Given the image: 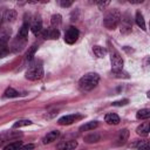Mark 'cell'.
I'll return each mask as SVG.
<instances>
[{"label": "cell", "instance_id": "6da1fadb", "mask_svg": "<svg viewBox=\"0 0 150 150\" xmlns=\"http://www.w3.org/2000/svg\"><path fill=\"white\" fill-rule=\"evenodd\" d=\"M98 81H100V75L97 73H87L84 74L80 80H79V86L82 90L84 91H90L93 90L97 84H98Z\"/></svg>", "mask_w": 150, "mask_h": 150}, {"label": "cell", "instance_id": "7a4b0ae2", "mask_svg": "<svg viewBox=\"0 0 150 150\" xmlns=\"http://www.w3.org/2000/svg\"><path fill=\"white\" fill-rule=\"evenodd\" d=\"M120 20H121V12L117 8H112L105 13L103 19V25L108 29H115L118 26Z\"/></svg>", "mask_w": 150, "mask_h": 150}, {"label": "cell", "instance_id": "3957f363", "mask_svg": "<svg viewBox=\"0 0 150 150\" xmlns=\"http://www.w3.org/2000/svg\"><path fill=\"white\" fill-rule=\"evenodd\" d=\"M45 75V71H43V67L41 64V62H34L32 63L27 70H26V79L29 80V81H39Z\"/></svg>", "mask_w": 150, "mask_h": 150}, {"label": "cell", "instance_id": "277c9868", "mask_svg": "<svg viewBox=\"0 0 150 150\" xmlns=\"http://www.w3.org/2000/svg\"><path fill=\"white\" fill-rule=\"evenodd\" d=\"M109 54H110V61L112 67L111 69H123V59L110 42H109Z\"/></svg>", "mask_w": 150, "mask_h": 150}, {"label": "cell", "instance_id": "5b68a950", "mask_svg": "<svg viewBox=\"0 0 150 150\" xmlns=\"http://www.w3.org/2000/svg\"><path fill=\"white\" fill-rule=\"evenodd\" d=\"M79 35H80L79 29L75 28V27H73V26H70L66 30V33H64V42L68 43V45H73V43H75L77 41Z\"/></svg>", "mask_w": 150, "mask_h": 150}, {"label": "cell", "instance_id": "8992f818", "mask_svg": "<svg viewBox=\"0 0 150 150\" xmlns=\"http://www.w3.org/2000/svg\"><path fill=\"white\" fill-rule=\"evenodd\" d=\"M26 43H27V39L25 38H21V36H15L9 49L13 52V53H20L21 50H23V48L26 47Z\"/></svg>", "mask_w": 150, "mask_h": 150}, {"label": "cell", "instance_id": "52a82bcc", "mask_svg": "<svg viewBox=\"0 0 150 150\" xmlns=\"http://www.w3.org/2000/svg\"><path fill=\"white\" fill-rule=\"evenodd\" d=\"M30 30L33 32L34 35H40L41 32H42V19L40 16V14H36L33 16L32 19V22H30Z\"/></svg>", "mask_w": 150, "mask_h": 150}, {"label": "cell", "instance_id": "ba28073f", "mask_svg": "<svg viewBox=\"0 0 150 150\" xmlns=\"http://www.w3.org/2000/svg\"><path fill=\"white\" fill-rule=\"evenodd\" d=\"M82 117H83V115H81V114H70V115L60 117L57 120V123L60 125H69V124H73L74 122H76L77 120H81Z\"/></svg>", "mask_w": 150, "mask_h": 150}, {"label": "cell", "instance_id": "9c48e42d", "mask_svg": "<svg viewBox=\"0 0 150 150\" xmlns=\"http://www.w3.org/2000/svg\"><path fill=\"white\" fill-rule=\"evenodd\" d=\"M120 22H121V32H122L123 34H128V33L131 32L132 26H131V20H130V16H129L128 13L121 15Z\"/></svg>", "mask_w": 150, "mask_h": 150}, {"label": "cell", "instance_id": "30bf717a", "mask_svg": "<svg viewBox=\"0 0 150 150\" xmlns=\"http://www.w3.org/2000/svg\"><path fill=\"white\" fill-rule=\"evenodd\" d=\"M40 35H41L43 39L55 40V39L59 38L60 32H59V29H55V28H53V27H48V28H46V29H42V32H41Z\"/></svg>", "mask_w": 150, "mask_h": 150}, {"label": "cell", "instance_id": "8fae6325", "mask_svg": "<svg viewBox=\"0 0 150 150\" xmlns=\"http://www.w3.org/2000/svg\"><path fill=\"white\" fill-rule=\"evenodd\" d=\"M77 146V142L75 139H69V141H62L61 143L57 144L59 150H74Z\"/></svg>", "mask_w": 150, "mask_h": 150}, {"label": "cell", "instance_id": "7c38bea8", "mask_svg": "<svg viewBox=\"0 0 150 150\" xmlns=\"http://www.w3.org/2000/svg\"><path fill=\"white\" fill-rule=\"evenodd\" d=\"M128 138H129V130L128 129H121L116 136V144L117 145L124 144L128 141Z\"/></svg>", "mask_w": 150, "mask_h": 150}, {"label": "cell", "instance_id": "4fadbf2b", "mask_svg": "<svg viewBox=\"0 0 150 150\" xmlns=\"http://www.w3.org/2000/svg\"><path fill=\"white\" fill-rule=\"evenodd\" d=\"M22 134L21 132H11V131H5L2 134H0V145L4 144L5 142L7 141H11V139H14L15 137H19L21 136Z\"/></svg>", "mask_w": 150, "mask_h": 150}, {"label": "cell", "instance_id": "5bb4252c", "mask_svg": "<svg viewBox=\"0 0 150 150\" xmlns=\"http://www.w3.org/2000/svg\"><path fill=\"white\" fill-rule=\"evenodd\" d=\"M60 136V131L59 130H53V131H49L43 138H42V143L43 144H49L54 141H56Z\"/></svg>", "mask_w": 150, "mask_h": 150}, {"label": "cell", "instance_id": "9a60e30c", "mask_svg": "<svg viewBox=\"0 0 150 150\" xmlns=\"http://www.w3.org/2000/svg\"><path fill=\"white\" fill-rule=\"evenodd\" d=\"M11 36V29L7 27L0 28V46H6Z\"/></svg>", "mask_w": 150, "mask_h": 150}, {"label": "cell", "instance_id": "2e32d148", "mask_svg": "<svg viewBox=\"0 0 150 150\" xmlns=\"http://www.w3.org/2000/svg\"><path fill=\"white\" fill-rule=\"evenodd\" d=\"M104 121L109 125H117L120 123V117H118V115H116L114 112H109L104 116Z\"/></svg>", "mask_w": 150, "mask_h": 150}, {"label": "cell", "instance_id": "e0dca14e", "mask_svg": "<svg viewBox=\"0 0 150 150\" xmlns=\"http://www.w3.org/2000/svg\"><path fill=\"white\" fill-rule=\"evenodd\" d=\"M149 131H150L149 122H143L142 124H139L136 128V134L137 135H141V136H148L149 135Z\"/></svg>", "mask_w": 150, "mask_h": 150}, {"label": "cell", "instance_id": "ac0fdd59", "mask_svg": "<svg viewBox=\"0 0 150 150\" xmlns=\"http://www.w3.org/2000/svg\"><path fill=\"white\" fill-rule=\"evenodd\" d=\"M16 16H18V13H16V11L13 9V8L5 9V12H4V20H6V21H8V22L15 21Z\"/></svg>", "mask_w": 150, "mask_h": 150}, {"label": "cell", "instance_id": "d6986e66", "mask_svg": "<svg viewBox=\"0 0 150 150\" xmlns=\"http://www.w3.org/2000/svg\"><path fill=\"white\" fill-rule=\"evenodd\" d=\"M29 28H30V26H29V21H27V19L23 21V23H22V26H21V28L19 29V32H18V36H21V38H25V39H28V30H29Z\"/></svg>", "mask_w": 150, "mask_h": 150}, {"label": "cell", "instance_id": "ffe728a7", "mask_svg": "<svg viewBox=\"0 0 150 150\" xmlns=\"http://www.w3.org/2000/svg\"><path fill=\"white\" fill-rule=\"evenodd\" d=\"M38 48H39V45H36V43L32 45L28 48V50L26 52V54H25V61H28V62L32 61L34 55H35V53H36V50H38Z\"/></svg>", "mask_w": 150, "mask_h": 150}, {"label": "cell", "instance_id": "44dd1931", "mask_svg": "<svg viewBox=\"0 0 150 150\" xmlns=\"http://www.w3.org/2000/svg\"><path fill=\"white\" fill-rule=\"evenodd\" d=\"M61 22H62V16L60 14H53L52 18H50V27L55 28V29H59V27L61 26Z\"/></svg>", "mask_w": 150, "mask_h": 150}, {"label": "cell", "instance_id": "7402d4cb", "mask_svg": "<svg viewBox=\"0 0 150 150\" xmlns=\"http://www.w3.org/2000/svg\"><path fill=\"white\" fill-rule=\"evenodd\" d=\"M111 74L116 79H129L130 77L129 73L123 69H111Z\"/></svg>", "mask_w": 150, "mask_h": 150}, {"label": "cell", "instance_id": "603a6c76", "mask_svg": "<svg viewBox=\"0 0 150 150\" xmlns=\"http://www.w3.org/2000/svg\"><path fill=\"white\" fill-rule=\"evenodd\" d=\"M135 20H136L137 26H138V27H139L142 30H146V28H145V21H144V16H143V14H142L139 11H137V12H136Z\"/></svg>", "mask_w": 150, "mask_h": 150}, {"label": "cell", "instance_id": "cb8c5ba5", "mask_svg": "<svg viewBox=\"0 0 150 150\" xmlns=\"http://www.w3.org/2000/svg\"><path fill=\"white\" fill-rule=\"evenodd\" d=\"M98 127V122L97 121H90V122H87L86 124L81 125L80 127V131H89V130H94L95 128Z\"/></svg>", "mask_w": 150, "mask_h": 150}, {"label": "cell", "instance_id": "d4e9b609", "mask_svg": "<svg viewBox=\"0 0 150 150\" xmlns=\"http://www.w3.org/2000/svg\"><path fill=\"white\" fill-rule=\"evenodd\" d=\"M93 52H94L95 56H97V57H100V59L104 57L105 54H107V49H105L104 47H102V46H98V45H96V46L93 47Z\"/></svg>", "mask_w": 150, "mask_h": 150}, {"label": "cell", "instance_id": "484cf974", "mask_svg": "<svg viewBox=\"0 0 150 150\" xmlns=\"http://www.w3.org/2000/svg\"><path fill=\"white\" fill-rule=\"evenodd\" d=\"M136 117L138 120H148L150 117V109L148 108H144V109H141L136 112Z\"/></svg>", "mask_w": 150, "mask_h": 150}, {"label": "cell", "instance_id": "4316f807", "mask_svg": "<svg viewBox=\"0 0 150 150\" xmlns=\"http://www.w3.org/2000/svg\"><path fill=\"white\" fill-rule=\"evenodd\" d=\"M100 138H101L100 134L94 132V134L87 135V136L84 137V142H86V143H96V142H98V141H100Z\"/></svg>", "mask_w": 150, "mask_h": 150}, {"label": "cell", "instance_id": "83f0119b", "mask_svg": "<svg viewBox=\"0 0 150 150\" xmlns=\"http://www.w3.org/2000/svg\"><path fill=\"white\" fill-rule=\"evenodd\" d=\"M21 146H22V142H21V141H15V142L8 143V144L4 148V150H19Z\"/></svg>", "mask_w": 150, "mask_h": 150}, {"label": "cell", "instance_id": "f1b7e54d", "mask_svg": "<svg viewBox=\"0 0 150 150\" xmlns=\"http://www.w3.org/2000/svg\"><path fill=\"white\" fill-rule=\"evenodd\" d=\"M20 94H19V91L18 90H15L14 88H12V87H8L6 90H5V93H4V96L5 97H18Z\"/></svg>", "mask_w": 150, "mask_h": 150}, {"label": "cell", "instance_id": "f546056e", "mask_svg": "<svg viewBox=\"0 0 150 150\" xmlns=\"http://www.w3.org/2000/svg\"><path fill=\"white\" fill-rule=\"evenodd\" d=\"M30 124H33V122L29 121V120H19V121H16V122L13 124V129H18V128L27 127V125H30Z\"/></svg>", "mask_w": 150, "mask_h": 150}, {"label": "cell", "instance_id": "4dcf8cb0", "mask_svg": "<svg viewBox=\"0 0 150 150\" xmlns=\"http://www.w3.org/2000/svg\"><path fill=\"white\" fill-rule=\"evenodd\" d=\"M137 150H150L149 141H148V139H144V141L139 142V144H138V148H137Z\"/></svg>", "mask_w": 150, "mask_h": 150}, {"label": "cell", "instance_id": "1f68e13d", "mask_svg": "<svg viewBox=\"0 0 150 150\" xmlns=\"http://www.w3.org/2000/svg\"><path fill=\"white\" fill-rule=\"evenodd\" d=\"M128 103H129V100L128 98H123V100H120V101H115L111 104L114 107H122V105H127Z\"/></svg>", "mask_w": 150, "mask_h": 150}, {"label": "cell", "instance_id": "d6a6232c", "mask_svg": "<svg viewBox=\"0 0 150 150\" xmlns=\"http://www.w3.org/2000/svg\"><path fill=\"white\" fill-rule=\"evenodd\" d=\"M9 52V48H8V45L6 46H0V57H4L8 54Z\"/></svg>", "mask_w": 150, "mask_h": 150}, {"label": "cell", "instance_id": "836d02e7", "mask_svg": "<svg viewBox=\"0 0 150 150\" xmlns=\"http://www.w3.org/2000/svg\"><path fill=\"white\" fill-rule=\"evenodd\" d=\"M109 4H110V1H97V2H96L97 7H98L100 9H102V11H103V9H104Z\"/></svg>", "mask_w": 150, "mask_h": 150}, {"label": "cell", "instance_id": "e575fe53", "mask_svg": "<svg viewBox=\"0 0 150 150\" xmlns=\"http://www.w3.org/2000/svg\"><path fill=\"white\" fill-rule=\"evenodd\" d=\"M34 149V144L29 143V144H26V145H22L19 150H33Z\"/></svg>", "mask_w": 150, "mask_h": 150}, {"label": "cell", "instance_id": "d590c367", "mask_svg": "<svg viewBox=\"0 0 150 150\" xmlns=\"http://www.w3.org/2000/svg\"><path fill=\"white\" fill-rule=\"evenodd\" d=\"M60 5L62 7H70L73 5V1H64V0H62V1H60Z\"/></svg>", "mask_w": 150, "mask_h": 150}, {"label": "cell", "instance_id": "8d00e7d4", "mask_svg": "<svg viewBox=\"0 0 150 150\" xmlns=\"http://www.w3.org/2000/svg\"><path fill=\"white\" fill-rule=\"evenodd\" d=\"M4 12H5V11H2V9L0 8V25H1L2 21H4Z\"/></svg>", "mask_w": 150, "mask_h": 150}]
</instances>
